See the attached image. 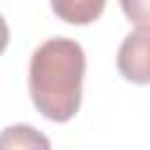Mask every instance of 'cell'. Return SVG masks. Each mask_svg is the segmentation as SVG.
<instances>
[{"label": "cell", "mask_w": 150, "mask_h": 150, "mask_svg": "<svg viewBox=\"0 0 150 150\" xmlns=\"http://www.w3.org/2000/svg\"><path fill=\"white\" fill-rule=\"evenodd\" d=\"M84 68V49L68 38H52L33 52L28 66V91L42 117L68 122L77 115Z\"/></svg>", "instance_id": "obj_1"}, {"label": "cell", "mask_w": 150, "mask_h": 150, "mask_svg": "<svg viewBox=\"0 0 150 150\" xmlns=\"http://www.w3.org/2000/svg\"><path fill=\"white\" fill-rule=\"evenodd\" d=\"M117 70L127 82L150 84V26H138L117 49Z\"/></svg>", "instance_id": "obj_2"}, {"label": "cell", "mask_w": 150, "mask_h": 150, "mask_svg": "<svg viewBox=\"0 0 150 150\" xmlns=\"http://www.w3.org/2000/svg\"><path fill=\"white\" fill-rule=\"evenodd\" d=\"M105 9V0H52V12L73 26L94 23Z\"/></svg>", "instance_id": "obj_3"}, {"label": "cell", "mask_w": 150, "mask_h": 150, "mask_svg": "<svg viewBox=\"0 0 150 150\" xmlns=\"http://www.w3.org/2000/svg\"><path fill=\"white\" fill-rule=\"evenodd\" d=\"M2 148H49V141L40 136L35 129L19 124V127H7L2 134Z\"/></svg>", "instance_id": "obj_4"}, {"label": "cell", "mask_w": 150, "mask_h": 150, "mask_svg": "<svg viewBox=\"0 0 150 150\" xmlns=\"http://www.w3.org/2000/svg\"><path fill=\"white\" fill-rule=\"evenodd\" d=\"M120 7L134 26H150V0H120Z\"/></svg>", "instance_id": "obj_5"}]
</instances>
